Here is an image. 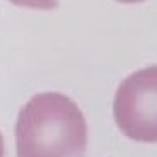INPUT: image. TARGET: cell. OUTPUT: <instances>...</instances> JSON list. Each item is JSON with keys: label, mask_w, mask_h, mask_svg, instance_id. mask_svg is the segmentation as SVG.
Returning <instances> with one entry per match:
<instances>
[{"label": "cell", "mask_w": 157, "mask_h": 157, "mask_svg": "<svg viewBox=\"0 0 157 157\" xmlns=\"http://www.w3.org/2000/svg\"><path fill=\"white\" fill-rule=\"evenodd\" d=\"M10 4L19 7H28V9L38 10H52L57 7V0H9Z\"/></svg>", "instance_id": "3957f363"}, {"label": "cell", "mask_w": 157, "mask_h": 157, "mask_svg": "<svg viewBox=\"0 0 157 157\" xmlns=\"http://www.w3.org/2000/svg\"><path fill=\"white\" fill-rule=\"evenodd\" d=\"M117 2H123V4H136V2H143V0H117Z\"/></svg>", "instance_id": "5b68a950"}, {"label": "cell", "mask_w": 157, "mask_h": 157, "mask_svg": "<svg viewBox=\"0 0 157 157\" xmlns=\"http://www.w3.org/2000/svg\"><path fill=\"white\" fill-rule=\"evenodd\" d=\"M114 119L124 136L157 142V66L129 74L114 98Z\"/></svg>", "instance_id": "7a4b0ae2"}, {"label": "cell", "mask_w": 157, "mask_h": 157, "mask_svg": "<svg viewBox=\"0 0 157 157\" xmlns=\"http://www.w3.org/2000/svg\"><path fill=\"white\" fill-rule=\"evenodd\" d=\"M86 143V121L79 107L62 93H38L19 111L17 157H83Z\"/></svg>", "instance_id": "6da1fadb"}, {"label": "cell", "mask_w": 157, "mask_h": 157, "mask_svg": "<svg viewBox=\"0 0 157 157\" xmlns=\"http://www.w3.org/2000/svg\"><path fill=\"white\" fill-rule=\"evenodd\" d=\"M5 155V145H4V136H2V133H0V157Z\"/></svg>", "instance_id": "277c9868"}]
</instances>
